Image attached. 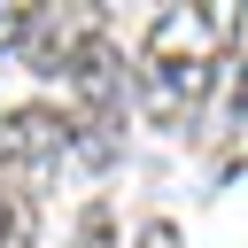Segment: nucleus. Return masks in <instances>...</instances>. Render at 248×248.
Masks as SVG:
<instances>
[{
    "mask_svg": "<svg viewBox=\"0 0 248 248\" xmlns=\"http://www.w3.org/2000/svg\"><path fill=\"white\" fill-rule=\"evenodd\" d=\"M232 31V8L209 0V8H170L155 31H147V93L163 116L194 108L217 78V39Z\"/></svg>",
    "mask_w": 248,
    "mask_h": 248,
    "instance_id": "nucleus-1",
    "label": "nucleus"
},
{
    "mask_svg": "<svg viewBox=\"0 0 248 248\" xmlns=\"http://www.w3.org/2000/svg\"><path fill=\"white\" fill-rule=\"evenodd\" d=\"M85 46H101V8H31V31L16 54L46 78H70Z\"/></svg>",
    "mask_w": 248,
    "mask_h": 248,
    "instance_id": "nucleus-2",
    "label": "nucleus"
},
{
    "mask_svg": "<svg viewBox=\"0 0 248 248\" xmlns=\"http://www.w3.org/2000/svg\"><path fill=\"white\" fill-rule=\"evenodd\" d=\"M70 155V116L62 108H0V170H54Z\"/></svg>",
    "mask_w": 248,
    "mask_h": 248,
    "instance_id": "nucleus-3",
    "label": "nucleus"
},
{
    "mask_svg": "<svg viewBox=\"0 0 248 248\" xmlns=\"http://www.w3.org/2000/svg\"><path fill=\"white\" fill-rule=\"evenodd\" d=\"M39 240V209L31 194H0V248H31Z\"/></svg>",
    "mask_w": 248,
    "mask_h": 248,
    "instance_id": "nucleus-4",
    "label": "nucleus"
},
{
    "mask_svg": "<svg viewBox=\"0 0 248 248\" xmlns=\"http://www.w3.org/2000/svg\"><path fill=\"white\" fill-rule=\"evenodd\" d=\"M70 248H116V225H108V209H101V202L78 217V240H70Z\"/></svg>",
    "mask_w": 248,
    "mask_h": 248,
    "instance_id": "nucleus-5",
    "label": "nucleus"
},
{
    "mask_svg": "<svg viewBox=\"0 0 248 248\" xmlns=\"http://www.w3.org/2000/svg\"><path fill=\"white\" fill-rule=\"evenodd\" d=\"M23 31H31V8L23 0H0V46H23Z\"/></svg>",
    "mask_w": 248,
    "mask_h": 248,
    "instance_id": "nucleus-6",
    "label": "nucleus"
},
{
    "mask_svg": "<svg viewBox=\"0 0 248 248\" xmlns=\"http://www.w3.org/2000/svg\"><path fill=\"white\" fill-rule=\"evenodd\" d=\"M140 248H178V225H170V217H155V225H140Z\"/></svg>",
    "mask_w": 248,
    "mask_h": 248,
    "instance_id": "nucleus-7",
    "label": "nucleus"
}]
</instances>
